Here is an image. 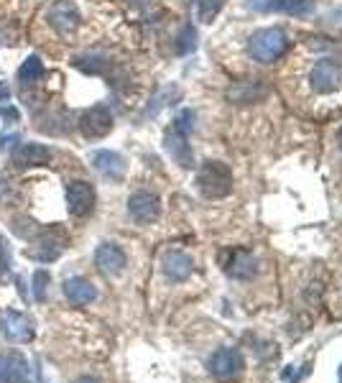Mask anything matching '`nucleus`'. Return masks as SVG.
I'll use <instances>...</instances> for the list:
<instances>
[{
  "label": "nucleus",
  "mask_w": 342,
  "mask_h": 383,
  "mask_svg": "<svg viewBox=\"0 0 342 383\" xmlns=\"http://www.w3.org/2000/svg\"><path fill=\"white\" fill-rule=\"evenodd\" d=\"M288 49V39L281 28H261L255 31L248 41V54L261 64H271V61L281 59Z\"/></svg>",
  "instance_id": "obj_1"
},
{
  "label": "nucleus",
  "mask_w": 342,
  "mask_h": 383,
  "mask_svg": "<svg viewBox=\"0 0 342 383\" xmlns=\"http://www.w3.org/2000/svg\"><path fill=\"white\" fill-rule=\"evenodd\" d=\"M197 189L207 200H220V197H228L230 189H233V171L228 169V164L222 162H207L200 169L197 174Z\"/></svg>",
  "instance_id": "obj_2"
},
{
  "label": "nucleus",
  "mask_w": 342,
  "mask_h": 383,
  "mask_svg": "<svg viewBox=\"0 0 342 383\" xmlns=\"http://www.w3.org/2000/svg\"><path fill=\"white\" fill-rule=\"evenodd\" d=\"M192 121H195V115L189 113V110H184V113L179 115L174 121V126L169 128L166 138H164V143H166V151L171 154V159H174L179 166L189 169L192 166V148H189V128H192Z\"/></svg>",
  "instance_id": "obj_3"
},
{
  "label": "nucleus",
  "mask_w": 342,
  "mask_h": 383,
  "mask_svg": "<svg viewBox=\"0 0 342 383\" xmlns=\"http://www.w3.org/2000/svg\"><path fill=\"white\" fill-rule=\"evenodd\" d=\"M243 368H245V360L238 348H220L207 358V370L220 381H235Z\"/></svg>",
  "instance_id": "obj_4"
},
{
  "label": "nucleus",
  "mask_w": 342,
  "mask_h": 383,
  "mask_svg": "<svg viewBox=\"0 0 342 383\" xmlns=\"http://www.w3.org/2000/svg\"><path fill=\"white\" fill-rule=\"evenodd\" d=\"M47 20L59 36H72L77 31V26H80L82 16L80 8L74 6L72 0H54L51 8H49Z\"/></svg>",
  "instance_id": "obj_5"
},
{
  "label": "nucleus",
  "mask_w": 342,
  "mask_h": 383,
  "mask_svg": "<svg viewBox=\"0 0 342 383\" xmlns=\"http://www.w3.org/2000/svg\"><path fill=\"white\" fill-rule=\"evenodd\" d=\"M309 82H312V87H314V92H335L337 87L342 85V69L337 61L332 59H322L317 61L314 69H312V74H309Z\"/></svg>",
  "instance_id": "obj_6"
},
{
  "label": "nucleus",
  "mask_w": 342,
  "mask_h": 383,
  "mask_svg": "<svg viewBox=\"0 0 342 383\" xmlns=\"http://www.w3.org/2000/svg\"><path fill=\"white\" fill-rule=\"evenodd\" d=\"M128 212L135 222L141 225H148V222H156L159 215H161V202L154 192H135L128 200Z\"/></svg>",
  "instance_id": "obj_7"
},
{
  "label": "nucleus",
  "mask_w": 342,
  "mask_h": 383,
  "mask_svg": "<svg viewBox=\"0 0 342 383\" xmlns=\"http://www.w3.org/2000/svg\"><path fill=\"white\" fill-rule=\"evenodd\" d=\"M80 130L85 138H102L113 130V115L108 108L102 105H94V108L85 110L80 118Z\"/></svg>",
  "instance_id": "obj_8"
},
{
  "label": "nucleus",
  "mask_w": 342,
  "mask_h": 383,
  "mask_svg": "<svg viewBox=\"0 0 342 383\" xmlns=\"http://www.w3.org/2000/svg\"><path fill=\"white\" fill-rule=\"evenodd\" d=\"M250 11L258 13H288V16H309L314 11L312 0H248Z\"/></svg>",
  "instance_id": "obj_9"
},
{
  "label": "nucleus",
  "mask_w": 342,
  "mask_h": 383,
  "mask_svg": "<svg viewBox=\"0 0 342 383\" xmlns=\"http://www.w3.org/2000/svg\"><path fill=\"white\" fill-rule=\"evenodd\" d=\"M67 207L74 217H85L94 207V187L90 182H69L67 184Z\"/></svg>",
  "instance_id": "obj_10"
},
{
  "label": "nucleus",
  "mask_w": 342,
  "mask_h": 383,
  "mask_svg": "<svg viewBox=\"0 0 342 383\" xmlns=\"http://www.w3.org/2000/svg\"><path fill=\"white\" fill-rule=\"evenodd\" d=\"M222 266H225V274L233 276V279H240V281L253 279V276L258 274V258H255L250 250H243V248L230 250L228 258L222 261Z\"/></svg>",
  "instance_id": "obj_11"
},
{
  "label": "nucleus",
  "mask_w": 342,
  "mask_h": 383,
  "mask_svg": "<svg viewBox=\"0 0 342 383\" xmlns=\"http://www.w3.org/2000/svg\"><path fill=\"white\" fill-rule=\"evenodd\" d=\"M64 243H67V236H64L59 228L41 230L39 243H36L39 248L31 250V255L39 258V261H54V258H59L61 250H64Z\"/></svg>",
  "instance_id": "obj_12"
},
{
  "label": "nucleus",
  "mask_w": 342,
  "mask_h": 383,
  "mask_svg": "<svg viewBox=\"0 0 342 383\" xmlns=\"http://www.w3.org/2000/svg\"><path fill=\"white\" fill-rule=\"evenodd\" d=\"M94 263H97V269H100L102 274L115 276L126 269V253H123V248L115 245V243H102L100 248L94 250Z\"/></svg>",
  "instance_id": "obj_13"
},
{
  "label": "nucleus",
  "mask_w": 342,
  "mask_h": 383,
  "mask_svg": "<svg viewBox=\"0 0 342 383\" xmlns=\"http://www.w3.org/2000/svg\"><path fill=\"white\" fill-rule=\"evenodd\" d=\"M51 162V151L44 143H23L13 151L16 166H44Z\"/></svg>",
  "instance_id": "obj_14"
},
{
  "label": "nucleus",
  "mask_w": 342,
  "mask_h": 383,
  "mask_svg": "<svg viewBox=\"0 0 342 383\" xmlns=\"http://www.w3.org/2000/svg\"><path fill=\"white\" fill-rule=\"evenodd\" d=\"M161 266H164V274H166L171 281H184V279H189L192 269H195L192 258H189L187 253H181V250H169V253L164 255Z\"/></svg>",
  "instance_id": "obj_15"
},
{
  "label": "nucleus",
  "mask_w": 342,
  "mask_h": 383,
  "mask_svg": "<svg viewBox=\"0 0 342 383\" xmlns=\"http://www.w3.org/2000/svg\"><path fill=\"white\" fill-rule=\"evenodd\" d=\"M92 166L97 169L102 176H108V179H121L123 171H126V162H123V156L115 154V151H94V154H92Z\"/></svg>",
  "instance_id": "obj_16"
},
{
  "label": "nucleus",
  "mask_w": 342,
  "mask_h": 383,
  "mask_svg": "<svg viewBox=\"0 0 342 383\" xmlns=\"http://www.w3.org/2000/svg\"><path fill=\"white\" fill-rule=\"evenodd\" d=\"M3 332L8 337H13V340H28V337L34 335L31 320H26L18 312H6V317H3Z\"/></svg>",
  "instance_id": "obj_17"
},
{
  "label": "nucleus",
  "mask_w": 342,
  "mask_h": 383,
  "mask_svg": "<svg viewBox=\"0 0 342 383\" xmlns=\"http://www.w3.org/2000/svg\"><path fill=\"white\" fill-rule=\"evenodd\" d=\"M64 294H67V299L72 304H87L97 296V291H94L92 284L85 281V279H69V281L64 284Z\"/></svg>",
  "instance_id": "obj_18"
},
{
  "label": "nucleus",
  "mask_w": 342,
  "mask_h": 383,
  "mask_svg": "<svg viewBox=\"0 0 342 383\" xmlns=\"http://www.w3.org/2000/svg\"><path fill=\"white\" fill-rule=\"evenodd\" d=\"M44 74V64H41L39 56H28L23 64H20L18 69V82H23V85H31V82H36Z\"/></svg>",
  "instance_id": "obj_19"
},
{
  "label": "nucleus",
  "mask_w": 342,
  "mask_h": 383,
  "mask_svg": "<svg viewBox=\"0 0 342 383\" xmlns=\"http://www.w3.org/2000/svg\"><path fill=\"white\" fill-rule=\"evenodd\" d=\"M222 6H225V0H200L197 16H200L202 23H209V20L215 18V16L222 11Z\"/></svg>",
  "instance_id": "obj_20"
},
{
  "label": "nucleus",
  "mask_w": 342,
  "mask_h": 383,
  "mask_svg": "<svg viewBox=\"0 0 342 383\" xmlns=\"http://www.w3.org/2000/svg\"><path fill=\"white\" fill-rule=\"evenodd\" d=\"M195 47H197V31L192 26H184V31H181V36H179V47H176V51H179V54H189Z\"/></svg>",
  "instance_id": "obj_21"
},
{
  "label": "nucleus",
  "mask_w": 342,
  "mask_h": 383,
  "mask_svg": "<svg viewBox=\"0 0 342 383\" xmlns=\"http://www.w3.org/2000/svg\"><path fill=\"white\" fill-rule=\"evenodd\" d=\"M0 271H3V279L11 276V248L6 238H0Z\"/></svg>",
  "instance_id": "obj_22"
},
{
  "label": "nucleus",
  "mask_w": 342,
  "mask_h": 383,
  "mask_svg": "<svg viewBox=\"0 0 342 383\" xmlns=\"http://www.w3.org/2000/svg\"><path fill=\"white\" fill-rule=\"evenodd\" d=\"M47 281H49L47 271H39V274L34 276V284H36V296H39V299H44V294H47Z\"/></svg>",
  "instance_id": "obj_23"
},
{
  "label": "nucleus",
  "mask_w": 342,
  "mask_h": 383,
  "mask_svg": "<svg viewBox=\"0 0 342 383\" xmlns=\"http://www.w3.org/2000/svg\"><path fill=\"white\" fill-rule=\"evenodd\" d=\"M0 115H3V118H8V121H13V118H18V113H16L13 108H3V110H0Z\"/></svg>",
  "instance_id": "obj_24"
},
{
  "label": "nucleus",
  "mask_w": 342,
  "mask_h": 383,
  "mask_svg": "<svg viewBox=\"0 0 342 383\" xmlns=\"http://www.w3.org/2000/svg\"><path fill=\"white\" fill-rule=\"evenodd\" d=\"M11 141H18V135H6V138H0V148H6Z\"/></svg>",
  "instance_id": "obj_25"
},
{
  "label": "nucleus",
  "mask_w": 342,
  "mask_h": 383,
  "mask_svg": "<svg viewBox=\"0 0 342 383\" xmlns=\"http://www.w3.org/2000/svg\"><path fill=\"white\" fill-rule=\"evenodd\" d=\"M135 6L138 8H146V6H151V3H154V0H133Z\"/></svg>",
  "instance_id": "obj_26"
},
{
  "label": "nucleus",
  "mask_w": 342,
  "mask_h": 383,
  "mask_svg": "<svg viewBox=\"0 0 342 383\" xmlns=\"http://www.w3.org/2000/svg\"><path fill=\"white\" fill-rule=\"evenodd\" d=\"M0 97H3V100H8V87H6V85H0Z\"/></svg>",
  "instance_id": "obj_27"
},
{
  "label": "nucleus",
  "mask_w": 342,
  "mask_h": 383,
  "mask_svg": "<svg viewBox=\"0 0 342 383\" xmlns=\"http://www.w3.org/2000/svg\"><path fill=\"white\" fill-rule=\"evenodd\" d=\"M77 383H100V381H97V378H80V381H77Z\"/></svg>",
  "instance_id": "obj_28"
},
{
  "label": "nucleus",
  "mask_w": 342,
  "mask_h": 383,
  "mask_svg": "<svg viewBox=\"0 0 342 383\" xmlns=\"http://www.w3.org/2000/svg\"><path fill=\"white\" fill-rule=\"evenodd\" d=\"M340 383H342V368H340Z\"/></svg>",
  "instance_id": "obj_29"
},
{
  "label": "nucleus",
  "mask_w": 342,
  "mask_h": 383,
  "mask_svg": "<svg viewBox=\"0 0 342 383\" xmlns=\"http://www.w3.org/2000/svg\"><path fill=\"white\" fill-rule=\"evenodd\" d=\"M340 143H342V133H340Z\"/></svg>",
  "instance_id": "obj_30"
}]
</instances>
